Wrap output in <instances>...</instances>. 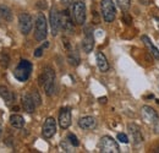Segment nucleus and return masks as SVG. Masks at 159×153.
Segmentation results:
<instances>
[{
  "mask_svg": "<svg viewBox=\"0 0 159 153\" xmlns=\"http://www.w3.org/2000/svg\"><path fill=\"white\" fill-rule=\"evenodd\" d=\"M118 140L122 143H129V137L125 134H118Z\"/></svg>",
  "mask_w": 159,
  "mask_h": 153,
  "instance_id": "nucleus-28",
  "label": "nucleus"
},
{
  "mask_svg": "<svg viewBox=\"0 0 159 153\" xmlns=\"http://www.w3.org/2000/svg\"><path fill=\"white\" fill-rule=\"evenodd\" d=\"M31 96H32V98H33V100H34L36 105H37V107H38V105H40V103H42V99H40V96H39V93H38V91H37V90L32 91Z\"/></svg>",
  "mask_w": 159,
  "mask_h": 153,
  "instance_id": "nucleus-26",
  "label": "nucleus"
},
{
  "mask_svg": "<svg viewBox=\"0 0 159 153\" xmlns=\"http://www.w3.org/2000/svg\"><path fill=\"white\" fill-rule=\"evenodd\" d=\"M48 35V25L47 19L43 14H38L36 19V28H34V38L38 42H42L47 38Z\"/></svg>",
  "mask_w": 159,
  "mask_h": 153,
  "instance_id": "nucleus-3",
  "label": "nucleus"
},
{
  "mask_svg": "<svg viewBox=\"0 0 159 153\" xmlns=\"http://www.w3.org/2000/svg\"><path fill=\"white\" fill-rule=\"evenodd\" d=\"M156 21L158 22V26H159V17H156Z\"/></svg>",
  "mask_w": 159,
  "mask_h": 153,
  "instance_id": "nucleus-34",
  "label": "nucleus"
},
{
  "mask_svg": "<svg viewBox=\"0 0 159 153\" xmlns=\"http://www.w3.org/2000/svg\"><path fill=\"white\" fill-rule=\"evenodd\" d=\"M0 63H1V66L4 67V69H6L7 66H9V63H10V58L9 55L6 54V53H1V55H0Z\"/></svg>",
  "mask_w": 159,
  "mask_h": 153,
  "instance_id": "nucleus-24",
  "label": "nucleus"
},
{
  "mask_svg": "<svg viewBox=\"0 0 159 153\" xmlns=\"http://www.w3.org/2000/svg\"><path fill=\"white\" fill-rule=\"evenodd\" d=\"M57 132V123H55V119L49 116L45 119L44 124H43V130H42V134L44 138H52Z\"/></svg>",
  "mask_w": 159,
  "mask_h": 153,
  "instance_id": "nucleus-9",
  "label": "nucleus"
},
{
  "mask_svg": "<svg viewBox=\"0 0 159 153\" xmlns=\"http://www.w3.org/2000/svg\"><path fill=\"white\" fill-rule=\"evenodd\" d=\"M98 147H99L100 152L103 153H119L120 148L118 142L110 137V136H103L100 138L99 143H98Z\"/></svg>",
  "mask_w": 159,
  "mask_h": 153,
  "instance_id": "nucleus-4",
  "label": "nucleus"
},
{
  "mask_svg": "<svg viewBox=\"0 0 159 153\" xmlns=\"http://www.w3.org/2000/svg\"><path fill=\"white\" fill-rule=\"evenodd\" d=\"M32 26H33V20L32 16L27 12H22L19 16V27H20V31L22 35H28L32 30Z\"/></svg>",
  "mask_w": 159,
  "mask_h": 153,
  "instance_id": "nucleus-7",
  "label": "nucleus"
},
{
  "mask_svg": "<svg viewBox=\"0 0 159 153\" xmlns=\"http://www.w3.org/2000/svg\"><path fill=\"white\" fill-rule=\"evenodd\" d=\"M43 50H44V47H39L34 50V57L36 58H40L43 55Z\"/></svg>",
  "mask_w": 159,
  "mask_h": 153,
  "instance_id": "nucleus-29",
  "label": "nucleus"
},
{
  "mask_svg": "<svg viewBox=\"0 0 159 153\" xmlns=\"http://www.w3.org/2000/svg\"><path fill=\"white\" fill-rule=\"evenodd\" d=\"M98 100H99V103H103V104H104V103H107V98H105V97H103V98H99Z\"/></svg>",
  "mask_w": 159,
  "mask_h": 153,
  "instance_id": "nucleus-32",
  "label": "nucleus"
},
{
  "mask_svg": "<svg viewBox=\"0 0 159 153\" xmlns=\"http://www.w3.org/2000/svg\"><path fill=\"white\" fill-rule=\"evenodd\" d=\"M59 125L64 130H66L71 125V110H70V108H61L59 113Z\"/></svg>",
  "mask_w": 159,
  "mask_h": 153,
  "instance_id": "nucleus-12",
  "label": "nucleus"
},
{
  "mask_svg": "<svg viewBox=\"0 0 159 153\" xmlns=\"http://www.w3.org/2000/svg\"><path fill=\"white\" fill-rule=\"evenodd\" d=\"M0 16L7 22L12 21V12H11L10 7L6 5H2V4L0 5Z\"/></svg>",
  "mask_w": 159,
  "mask_h": 153,
  "instance_id": "nucleus-21",
  "label": "nucleus"
},
{
  "mask_svg": "<svg viewBox=\"0 0 159 153\" xmlns=\"http://www.w3.org/2000/svg\"><path fill=\"white\" fill-rule=\"evenodd\" d=\"M100 10H102V16L105 22H113L115 20V5L113 0H102L100 1Z\"/></svg>",
  "mask_w": 159,
  "mask_h": 153,
  "instance_id": "nucleus-5",
  "label": "nucleus"
},
{
  "mask_svg": "<svg viewBox=\"0 0 159 153\" xmlns=\"http://www.w3.org/2000/svg\"><path fill=\"white\" fill-rule=\"evenodd\" d=\"M62 42H64V47L66 48V49H70V42H69V39L67 38H62Z\"/></svg>",
  "mask_w": 159,
  "mask_h": 153,
  "instance_id": "nucleus-30",
  "label": "nucleus"
},
{
  "mask_svg": "<svg viewBox=\"0 0 159 153\" xmlns=\"http://www.w3.org/2000/svg\"><path fill=\"white\" fill-rule=\"evenodd\" d=\"M96 60H97V65H98V69H99L102 72H107L109 70V63H108V59L107 57L102 53L98 52L96 54Z\"/></svg>",
  "mask_w": 159,
  "mask_h": 153,
  "instance_id": "nucleus-17",
  "label": "nucleus"
},
{
  "mask_svg": "<svg viewBox=\"0 0 159 153\" xmlns=\"http://www.w3.org/2000/svg\"><path fill=\"white\" fill-rule=\"evenodd\" d=\"M11 126L16 128V129H22L25 126V119L19 114H12L9 119Z\"/></svg>",
  "mask_w": 159,
  "mask_h": 153,
  "instance_id": "nucleus-20",
  "label": "nucleus"
},
{
  "mask_svg": "<svg viewBox=\"0 0 159 153\" xmlns=\"http://www.w3.org/2000/svg\"><path fill=\"white\" fill-rule=\"evenodd\" d=\"M39 85L44 88L48 96H53L55 91V72L52 67H44L42 75L39 76Z\"/></svg>",
  "mask_w": 159,
  "mask_h": 153,
  "instance_id": "nucleus-1",
  "label": "nucleus"
},
{
  "mask_svg": "<svg viewBox=\"0 0 159 153\" xmlns=\"http://www.w3.org/2000/svg\"><path fill=\"white\" fill-rule=\"evenodd\" d=\"M1 132H2V128H1V124H0V136H1Z\"/></svg>",
  "mask_w": 159,
  "mask_h": 153,
  "instance_id": "nucleus-33",
  "label": "nucleus"
},
{
  "mask_svg": "<svg viewBox=\"0 0 159 153\" xmlns=\"http://www.w3.org/2000/svg\"><path fill=\"white\" fill-rule=\"evenodd\" d=\"M0 97L4 99L6 105H10L14 102V98H15V96L12 95V92L6 86H0Z\"/></svg>",
  "mask_w": 159,
  "mask_h": 153,
  "instance_id": "nucleus-19",
  "label": "nucleus"
},
{
  "mask_svg": "<svg viewBox=\"0 0 159 153\" xmlns=\"http://www.w3.org/2000/svg\"><path fill=\"white\" fill-rule=\"evenodd\" d=\"M116 4L119 5V7L122 11H127L131 6V1L130 0H116Z\"/></svg>",
  "mask_w": 159,
  "mask_h": 153,
  "instance_id": "nucleus-23",
  "label": "nucleus"
},
{
  "mask_svg": "<svg viewBox=\"0 0 159 153\" xmlns=\"http://www.w3.org/2000/svg\"><path fill=\"white\" fill-rule=\"evenodd\" d=\"M153 129H154V132L159 135V120L158 121H156V124L153 125Z\"/></svg>",
  "mask_w": 159,
  "mask_h": 153,
  "instance_id": "nucleus-31",
  "label": "nucleus"
},
{
  "mask_svg": "<svg viewBox=\"0 0 159 153\" xmlns=\"http://www.w3.org/2000/svg\"><path fill=\"white\" fill-rule=\"evenodd\" d=\"M67 60H69V63H70V65H72V66H77L80 64V55L79 53L75 50V52H70L69 54H67Z\"/></svg>",
  "mask_w": 159,
  "mask_h": 153,
  "instance_id": "nucleus-22",
  "label": "nucleus"
},
{
  "mask_svg": "<svg viewBox=\"0 0 159 153\" xmlns=\"http://www.w3.org/2000/svg\"><path fill=\"white\" fill-rule=\"evenodd\" d=\"M21 100H22V107H23V109L27 112V113H30V114H32L33 112H34V109H36V103H34V100H33V98L32 96L30 95V93H23L22 97H21Z\"/></svg>",
  "mask_w": 159,
  "mask_h": 153,
  "instance_id": "nucleus-14",
  "label": "nucleus"
},
{
  "mask_svg": "<svg viewBox=\"0 0 159 153\" xmlns=\"http://www.w3.org/2000/svg\"><path fill=\"white\" fill-rule=\"evenodd\" d=\"M32 69H33L32 63H30L26 59H22V60H20L19 65L16 66V69L14 70V76L20 82H26L31 76Z\"/></svg>",
  "mask_w": 159,
  "mask_h": 153,
  "instance_id": "nucleus-2",
  "label": "nucleus"
},
{
  "mask_svg": "<svg viewBox=\"0 0 159 153\" xmlns=\"http://www.w3.org/2000/svg\"><path fill=\"white\" fill-rule=\"evenodd\" d=\"M60 21H61V28L66 32H72L74 31V25H72V20L70 17V14L67 10H64L60 14Z\"/></svg>",
  "mask_w": 159,
  "mask_h": 153,
  "instance_id": "nucleus-13",
  "label": "nucleus"
},
{
  "mask_svg": "<svg viewBox=\"0 0 159 153\" xmlns=\"http://www.w3.org/2000/svg\"><path fill=\"white\" fill-rule=\"evenodd\" d=\"M122 21H124V23H126V25H131L132 23V20H131V16L125 11V14L122 15Z\"/></svg>",
  "mask_w": 159,
  "mask_h": 153,
  "instance_id": "nucleus-27",
  "label": "nucleus"
},
{
  "mask_svg": "<svg viewBox=\"0 0 159 153\" xmlns=\"http://www.w3.org/2000/svg\"><path fill=\"white\" fill-rule=\"evenodd\" d=\"M129 131H130L131 137H132V140H134V142H135L136 145H139V143L143 141V136H142V134H141L139 128L137 126V125H135V124H130V125H129Z\"/></svg>",
  "mask_w": 159,
  "mask_h": 153,
  "instance_id": "nucleus-18",
  "label": "nucleus"
},
{
  "mask_svg": "<svg viewBox=\"0 0 159 153\" xmlns=\"http://www.w3.org/2000/svg\"><path fill=\"white\" fill-rule=\"evenodd\" d=\"M142 42L144 43V45H146L147 50L149 52V54L154 58V59L159 60V49L157 48V47L153 45V43L151 42V39L148 38L147 36H142Z\"/></svg>",
  "mask_w": 159,
  "mask_h": 153,
  "instance_id": "nucleus-16",
  "label": "nucleus"
},
{
  "mask_svg": "<svg viewBox=\"0 0 159 153\" xmlns=\"http://www.w3.org/2000/svg\"><path fill=\"white\" fill-rule=\"evenodd\" d=\"M72 16L77 25L86 22V5L83 1H76L72 6Z\"/></svg>",
  "mask_w": 159,
  "mask_h": 153,
  "instance_id": "nucleus-6",
  "label": "nucleus"
},
{
  "mask_svg": "<svg viewBox=\"0 0 159 153\" xmlns=\"http://www.w3.org/2000/svg\"><path fill=\"white\" fill-rule=\"evenodd\" d=\"M49 21H50V28H52V35L55 37L58 36L60 28H61V21H60V14L57 7H52L50 15H49Z\"/></svg>",
  "mask_w": 159,
  "mask_h": 153,
  "instance_id": "nucleus-8",
  "label": "nucleus"
},
{
  "mask_svg": "<svg viewBox=\"0 0 159 153\" xmlns=\"http://www.w3.org/2000/svg\"><path fill=\"white\" fill-rule=\"evenodd\" d=\"M79 126L83 130H93L97 126V121L93 116H83L79 120Z\"/></svg>",
  "mask_w": 159,
  "mask_h": 153,
  "instance_id": "nucleus-15",
  "label": "nucleus"
},
{
  "mask_svg": "<svg viewBox=\"0 0 159 153\" xmlns=\"http://www.w3.org/2000/svg\"><path fill=\"white\" fill-rule=\"evenodd\" d=\"M82 48L84 50V53H91L94 48V37L92 35L91 28H86L84 30V38L82 40Z\"/></svg>",
  "mask_w": 159,
  "mask_h": 153,
  "instance_id": "nucleus-11",
  "label": "nucleus"
},
{
  "mask_svg": "<svg viewBox=\"0 0 159 153\" xmlns=\"http://www.w3.org/2000/svg\"><path fill=\"white\" fill-rule=\"evenodd\" d=\"M67 141H69V143H70L72 147H79V146H80L79 138H77V137H76L74 134L67 135Z\"/></svg>",
  "mask_w": 159,
  "mask_h": 153,
  "instance_id": "nucleus-25",
  "label": "nucleus"
},
{
  "mask_svg": "<svg viewBox=\"0 0 159 153\" xmlns=\"http://www.w3.org/2000/svg\"><path fill=\"white\" fill-rule=\"evenodd\" d=\"M142 118H143L144 123H147V124H149L152 126L156 124V121L159 120L158 113L152 107H148V105H144L142 108Z\"/></svg>",
  "mask_w": 159,
  "mask_h": 153,
  "instance_id": "nucleus-10",
  "label": "nucleus"
}]
</instances>
